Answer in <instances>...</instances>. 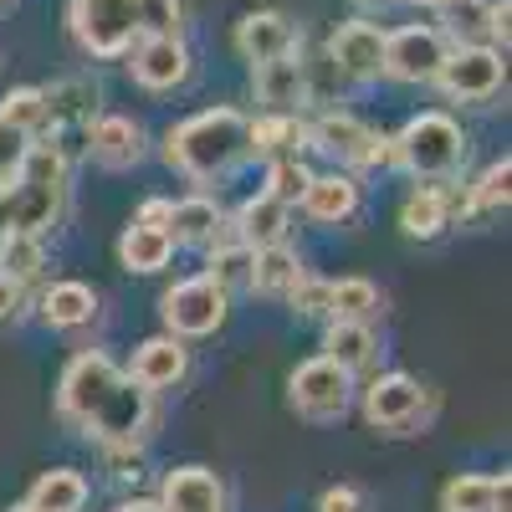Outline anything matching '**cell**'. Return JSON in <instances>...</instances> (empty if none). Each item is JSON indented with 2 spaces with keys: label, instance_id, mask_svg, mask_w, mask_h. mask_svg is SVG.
Listing matches in <instances>:
<instances>
[{
  "label": "cell",
  "instance_id": "6da1fadb",
  "mask_svg": "<svg viewBox=\"0 0 512 512\" xmlns=\"http://www.w3.org/2000/svg\"><path fill=\"white\" fill-rule=\"evenodd\" d=\"M154 390L103 354H77L57 384V415L98 441H139L154 420Z\"/></svg>",
  "mask_w": 512,
  "mask_h": 512
},
{
  "label": "cell",
  "instance_id": "7a4b0ae2",
  "mask_svg": "<svg viewBox=\"0 0 512 512\" xmlns=\"http://www.w3.org/2000/svg\"><path fill=\"white\" fill-rule=\"evenodd\" d=\"M241 159H251V118L236 113V108L195 113V118L175 123L164 134V164L200 180V185L231 175Z\"/></svg>",
  "mask_w": 512,
  "mask_h": 512
},
{
  "label": "cell",
  "instance_id": "3957f363",
  "mask_svg": "<svg viewBox=\"0 0 512 512\" xmlns=\"http://www.w3.org/2000/svg\"><path fill=\"white\" fill-rule=\"evenodd\" d=\"M67 205V159L52 144H31L21 169L0 180V241L16 231H52Z\"/></svg>",
  "mask_w": 512,
  "mask_h": 512
},
{
  "label": "cell",
  "instance_id": "277c9868",
  "mask_svg": "<svg viewBox=\"0 0 512 512\" xmlns=\"http://www.w3.org/2000/svg\"><path fill=\"white\" fill-rule=\"evenodd\" d=\"M395 159L410 169L415 180L425 185H441V180H456L461 164H466V134L461 123L446 118V113H420L400 128V139H390Z\"/></svg>",
  "mask_w": 512,
  "mask_h": 512
},
{
  "label": "cell",
  "instance_id": "5b68a950",
  "mask_svg": "<svg viewBox=\"0 0 512 512\" xmlns=\"http://www.w3.org/2000/svg\"><path fill=\"white\" fill-rule=\"evenodd\" d=\"M67 26L88 57H123L139 41V0H72Z\"/></svg>",
  "mask_w": 512,
  "mask_h": 512
},
{
  "label": "cell",
  "instance_id": "8992f818",
  "mask_svg": "<svg viewBox=\"0 0 512 512\" xmlns=\"http://www.w3.org/2000/svg\"><path fill=\"white\" fill-rule=\"evenodd\" d=\"M349 395H354V374L344 364H333L328 354L297 364L287 379V400L303 420H338L349 410Z\"/></svg>",
  "mask_w": 512,
  "mask_h": 512
},
{
  "label": "cell",
  "instance_id": "52a82bcc",
  "mask_svg": "<svg viewBox=\"0 0 512 512\" xmlns=\"http://www.w3.org/2000/svg\"><path fill=\"white\" fill-rule=\"evenodd\" d=\"M164 323L175 338H205V333H216L226 323V287L216 277H190V282H175L164 292V303H159Z\"/></svg>",
  "mask_w": 512,
  "mask_h": 512
},
{
  "label": "cell",
  "instance_id": "ba28073f",
  "mask_svg": "<svg viewBox=\"0 0 512 512\" xmlns=\"http://www.w3.org/2000/svg\"><path fill=\"white\" fill-rule=\"evenodd\" d=\"M502 77H507V62H502L497 47H456V52H446V62L436 72L441 93L456 98V103H487V98H497Z\"/></svg>",
  "mask_w": 512,
  "mask_h": 512
},
{
  "label": "cell",
  "instance_id": "9c48e42d",
  "mask_svg": "<svg viewBox=\"0 0 512 512\" xmlns=\"http://www.w3.org/2000/svg\"><path fill=\"white\" fill-rule=\"evenodd\" d=\"M446 52H451V47H446L441 26H400V31H384V77H395V82H436Z\"/></svg>",
  "mask_w": 512,
  "mask_h": 512
},
{
  "label": "cell",
  "instance_id": "30bf717a",
  "mask_svg": "<svg viewBox=\"0 0 512 512\" xmlns=\"http://www.w3.org/2000/svg\"><path fill=\"white\" fill-rule=\"evenodd\" d=\"M308 144H318L323 154L344 159V164H354V169L390 164V159H395L390 139H379L374 128H364V123L349 118V113H328V118H318V123L308 128Z\"/></svg>",
  "mask_w": 512,
  "mask_h": 512
},
{
  "label": "cell",
  "instance_id": "8fae6325",
  "mask_svg": "<svg viewBox=\"0 0 512 512\" xmlns=\"http://www.w3.org/2000/svg\"><path fill=\"white\" fill-rule=\"evenodd\" d=\"M123 57H128L134 82L149 88V93H169V88H180V82L190 77V47L180 36H139Z\"/></svg>",
  "mask_w": 512,
  "mask_h": 512
},
{
  "label": "cell",
  "instance_id": "7c38bea8",
  "mask_svg": "<svg viewBox=\"0 0 512 512\" xmlns=\"http://www.w3.org/2000/svg\"><path fill=\"white\" fill-rule=\"evenodd\" d=\"M420 410H425V390L410 374H384V379L369 384V395H364L369 425L374 431H390V436L410 431V425L420 420Z\"/></svg>",
  "mask_w": 512,
  "mask_h": 512
},
{
  "label": "cell",
  "instance_id": "4fadbf2b",
  "mask_svg": "<svg viewBox=\"0 0 512 512\" xmlns=\"http://www.w3.org/2000/svg\"><path fill=\"white\" fill-rule=\"evenodd\" d=\"M328 62L354 82L384 77V31L374 21H344L328 36Z\"/></svg>",
  "mask_w": 512,
  "mask_h": 512
},
{
  "label": "cell",
  "instance_id": "5bb4252c",
  "mask_svg": "<svg viewBox=\"0 0 512 512\" xmlns=\"http://www.w3.org/2000/svg\"><path fill=\"white\" fill-rule=\"evenodd\" d=\"M251 88L256 103H267V113H292L308 103V62H297L292 52L272 57V62H256L251 67Z\"/></svg>",
  "mask_w": 512,
  "mask_h": 512
},
{
  "label": "cell",
  "instance_id": "9a60e30c",
  "mask_svg": "<svg viewBox=\"0 0 512 512\" xmlns=\"http://www.w3.org/2000/svg\"><path fill=\"white\" fill-rule=\"evenodd\" d=\"M164 512H226V482L210 466H180L164 477Z\"/></svg>",
  "mask_w": 512,
  "mask_h": 512
},
{
  "label": "cell",
  "instance_id": "2e32d148",
  "mask_svg": "<svg viewBox=\"0 0 512 512\" xmlns=\"http://www.w3.org/2000/svg\"><path fill=\"white\" fill-rule=\"evenodd\" d=\"M88 154H93L103 169H134V164L144 159V128H139L134 118L108 113V118H98V123L88 128Z\"/></svg>",
  "mask_w": 512,
  "mask_h": 512
},
{
  "label": "cell",
  "instance_id": "e0dca14e",
  "mask_svg": "<svg viewBox=\"0 0 512 512\" xmlns=\"http://www.w3.org/2000/svg\"><path fill=\"white\" fill-rule=\"evenodd\" d=\"M297 47V31H292V21L282 16V11H251L241 26H236V52L256 67V62H272V57H282V52H292Z\"/></svg>",
  "mask_w": 512,
  "mask_h": 512
},
{
  "label": "cell",
  "instance_id": "ac0fdd59",
  "mask_svg": "<svg viewBox=\"0 0 512 512\" xmlns=\"http://www.w3.org/2000/svg\"><path fill=\"white\" fill-rule=\"evenodd\" d=\"M297 205H303V216L318 221V226H344L359 210V185L349 175H313Z\"/></svg>",
  "mask_w": 512,
  "mask_h": 512
},
{
  "label": "cell",
  "instance_id": "d6986e66",
  "mask_svg": "<svg viewBox=\"0 0 512 512\" xmlns=\"http://www.w3.org/2000/svg\"><path fill=\"white\" fill-rule=\"evenodd\" d=\"M185 369H190V354H185V344L175 333H164V338H149V344H139V354H134V374L144 390H169V384H180L185 379Z\"/></svg>",
  "mask_w": 512,
  "mask_h": 512
},
{
  "label": "cell",
  "instance_id": "ffe728a7",
  "mask_svg": "<svg viewBox=\"0 0 512 512\" xmlns=\"http://www.w3.org/2000/svg\"><path fill=\"white\" fill-rule=\"evenodd\" d=\"M441 36L456 47H492V0H441Z\"/></svg>",
  "mask_w": 512,
  "mask_h": 512
},
{
  "label": "cell",
  "instance_id": "44dd1931",
  "mask_svg": "<svg viewBox=\"0 0 512 512\" xmlns=\"http://www.w3.org/2000/svg\"><path fill=\"white\" fill-rule=\"evenodd\" d=\"M169 241L175 246H210L221 231V205L205 200V195H190L180 205H169Z\"/></svg>",
  "mask_w": 512,
  "mask_h": 512
},
{
  "label": "cell",
  "instance_id": "7402d4cb",
  "mask_svg": "<svg viewBox=\"0 0 512 512\" xmlns=\"http://www.w3.org/2000/svg\"><path fill=\"white\" fill-rule=\"evenodd\" d=\"M26 507L31 512H82L88 507V482H82V472H72V466H52V472L36 477Z\"/></svg>",
  "mask_w": 512,
  "mask_h": 512
},
{
  "label": "cell",
  "instance_id": "603a6c76",
  "mask_svg": "<svg viewBox=\"0 0 512 512\" xmlns=\"http://www.w3.org/2000/svg\"><path fill=\"white\" fill-rule=\"evenodd\" d=\"M323 349H328V359H333V364H344L349 374H359V369H369V364H374L379 338H374V328H369V323L333 318V323H328V338H323Z\"/></svg>",
  "mask_w": 512,
  "mask_h": 512
},
{
  "label": "cell",
  "instance_id": "cb8c5ba5",
  "mask_svg": "<svg viewBox=\"0 0 512 512\" xmlns=\"http://www.w3.org/2000/svg\"><path fill=\"white\" fill-rule=\"evenodd\" d=\"M93 313H98V297L82 282H57L41 292V318H47V328H82V323H93Z\"/></svg>",
  "mask_w": 512,
  "mask_h": 512
},
{
  "label": "cell",
  "instance_id": "d4e9b609",
  "mask_svg": "<svg viewBox=\"0 0 512 512\" xmlns=\"http://www.w3.org/2000/svg\"><path fill=\"white\" fill-rule=\"evenodd\" d=\"M451 226V195L446 190H415L400 210V231L410 241H436Z\"/></svg>",
  "mask_w": 512,
  "mask_h": 512
},
{
  "label": "cell",
  "instance_id": "484cf974",
  "mask_svg": "<svg viewBox=\"0 0 512 512\" xmlns=\"http://www.w3.org/2000/svg\"><path fill=\"white\" fill-rule=\"evenodd\" d=\"M236 236L246 241V246H272V241H282L287 236V205L277 200V195H256V200H246L241 205V216H236Z\"/></svg>",
  "mask_w": 512,
  "mask_h": 512
},
{
  "label": "cell",
  "instance_id": "4316f807",
  "mask_svg": "<svg viewBox=\"0 0 512 512\" xmlns=\"http://www.w3.org/2000/svg\"><path fill=\"white\" fill-rule=\"evenodd\" d=\"M169 256H175V241H169V231H154V226H128L123 241H118V262L128 272H159L169 267Z\"/></svg>",
  "mask_w": 512,
  "mask_h": 512
},
{
  "label": "cell",
  "instance_id": "83f0119b",
  "mask_svg": "<svg viewBox=\"0 0 512 512\" xmlns=\"http://www.w3.org/2000/svg\"><path fill=\"white\" fill-rule=\"evenodd\" d=\"M303 277V262H297V251L272 241V246H256V262H251V287L267 292V297H287V287Z\"/></svg>",
  "mask_w": 512,
  "mask_h": 512
},
{
  "label": "cell",
  "instance_id": "f1b7e54d",
  "mask_svg": "<svg viewBox=\"0 0 512 512\" xmlns=\"http://www.w3.org/2000/svg\"><path fill=\"white\" fill-rule=\"evenodd\" d=\"M41 98H47V123H88L98 108V88L82 77L52 82V88H41Z\"/></svg>",
  "mask_w": 512,
  "mask_h": 512
},
{
  "label": "cell",
  "instance_id": "f546056e",
  "mask_svg": "<svg viewBox=\"0 0 512 512\" xmlns=\"http://www.w3.org/2000/svg\"><path fill=\"white\" fill-rule=\"evenodd\" d=\"M384 313V297L369 277H344L328 292V318H354V323H374Z\"/></svg>",
  "mask_w": 512,
  "mask_h": 512
},
{
  "label": "cell",
  "instance_id": "4dcf8cb0",
  "mask_svg": "<svg viewBox=\"0 0 512 512\" xmlns=\"http://www.w3.org/2000/svg\"><path fill=\"white\" fill-rule=\"evenodd\" d=\"M297 144H308V128L292 113H267L251 123V154H297Z\"/></svg>",
  "mask_w": 512,
  "mask_h": 512
},
{
  "label": "cell",
  "instance_id": "1f68e13d",
  "mask_svg": "<svg viewBox=\"0 0 512 512\" xmlns=\"http://www.w3.org/2000/svg\"><path fill=\"white\" fill-rule=\"evenodd\" d=\"M41 267H47V251H41V236H31V231H16V236H6L0 241V277H11V282H36L41 277Z\"/></svg>",
  "mask_w": 512,
  "mask_h": 512
},
{
  "label": "cell",
  "instance_id": "d6a6232c",
  "mask_svg": "<svg viewBox=\"0 0 512 512\" xmlns=\"http://www.w3.org/2000/svg\"><path fill=\"white\" fill-rule=\"evenodd\" d=\"M251 262H256V246H246L241 236L216 246V256H210V277H216L226 292L231 287H251Z\"/></svg>",
  "mask_w": 512,
  "mask_h": 512
},
{
  "label": "cell",
  "instance_id": "836d02e7",
  "mask_svg": "<svg viewBox=\"0 0 512 512\" xmlns=\"http://www.w3.org/2000/svg\"><path fill=\"white\" fill-rule=\"evenodd\" d=\"M497 477H451L441 492V512H492Z\"/></svg>",
  "mask_w": 512,
  "mask_h": 512
},
{
  "label": "cell",
  "instance_id": "e575fe53",
  "mask_svg": "<svg viewBox=\"0 0 512 512\" xmlns=\"http://www.w3.org/2000/svg\"><path fill=\"white\" fill-rule=\"evenodd\" d=\"M308 180H313V169L297 159V154H282V159H272L267 195H277L282 205H297V200H303V190H308Z\"/></svg>",
  "mask_w": 512,
  "mask_h": 512
},
{
  "label": "cell",
  "instance_id": "d590c367",
  "mask_svg": "<svg viewBox=\"0 0 512 512\" xmlns=\"http://www.w3.org/2000/svg\"><path fill=\"white\" fill-rule=\"evenodd\" d=\"M0 118L26 128V134H36V128H47V98H41V88H16V93H6V103H0Z\"/></svg>",
  "mask_w": 512,
  "mask_h": 512
},
{
  "label": "cell",
  "instance_id": "8d00e7d4",
  "mask_svg": "<svg viewBox=\"0 0 512 512\" xmlns=\"http://www.w3.org/2000/svg\"><path fill=\"white\" fill-rule=\"evenodd\" d=\"M507 180H512V159H497L487 175L477 180V190H472V200H466V210H472V216H477V210H507V195H512Z\"/></svg>",
  "mask_w": 512,
  "mask_h": 512
},
{
  "label": "cell",
  "instance_id": "74e56055",
  "mask_svg": "<svg viewBox=\"0 0 512 512\" xmlns=\"http://www.w3.org/2000/svg\"><path fill=\"white\" fill-rule=\"evenodd\" d=\"M185 6L180 0H139V36H180Z\"/></svg>",
  "mask_w": 512,
  "mask_h": 512
},
{
  "label": "cell",
  "instance_id": "f35d334b",
  "mask_svg": "<svg viewBox=\"0 0 512 512\" xmlns=\"http://www.w3.org/2000/svg\"><path fill=\"white\" fill-rule=\"evenodd\" d=\"M328 292H333V282H323V277H297L292 287H287V297H292V313L297 318H328Z\"/></svg>",
  "mask_w": 512,
  "mask_h": 512
},
{
  "label": "cell",
  "instance_id": "ab89813d",
  "mask_svg": "<svg viewBox=\"0 0 512 512\" xmlns=\"http://www.w3.org/2000/svg\"><path fill=\"white\" fill-rule=\"evenodd\" d=\"M26 149H31V134H26V128H16V123L0 118V180L16 175L21 159H26Z\"/></svg>",
  "mask_w": 512,
  "mask_h": 512
},
{
  "label": "cell",
  "instance_id": "60d3db41",
  "mask_svg": "<svg viewBox=\"0 0 512 512\" xmlns=\"http://www.w3.org/2000/svg\"><path fill=\"white\" fill-rule=\"evenodd\" d=\"M21 313H26V287L11 282V277H0V328L16 323Z\"/></svg>",
  "mask_w": 512,
  "mask_h": 512
},
{
  "label": "cell",
  "instance_id": "b9f144b4",
  "mask_svg": "<svg viewBox=\"0 0 512 512\" xmlns=\"http://www.w3.org/2000/svg\"><path fill=\"white\" fill-rule=\"evenodd\" d=\"M318 512H359V492L354 487H328L323 502H318Z\"/></svg>",
  "mask_w": 512,
  "mask_h": 512
},
{
  "label": "cell",
  "instance_id": "7bdbcfd3",
  "mask_svg": "<svg viewBox=\"0 0 512 512\" xmlns=\"http://www.w3.org/2000/svg\"><path fill=\"white\" fill-rule=\"evenodd\" d=\"M507 16H512V0H492V47H502V52H507V36H512Z\"/></svg>",
  "mask_w": 512,
  "mask_h": 512
},
{
  "label": "cell",
  "instance_id": "ee69618b",
  "mask_svg": "<svg viewBox=\"0 0 512 512\" xmlns=\"http://www.w3.org/2000/svg\"><path fill=\"white\" fill-rule=\"evenodd\" d=\"M139 226L164 231V226H169V200H144V205H139Z\"/></svg>",
  "mask_w": 512,
  "mask_h": 512
},
{
  "label": "cell",
  "instance_id": "f6af8a7d",
  "mask_svg": "<svg viewBox=\"0 0 512 512\" xmlns=\"http://www.w3.org/2000/svg\"><path fill=\"white\" fill-rule=\"evenodd\" d=\"M507 507H512V477L502 472L497 477V492H492V512H507Z\"/></svg>",
  "mask_w": 512,
  "mask_h": 512
},
{
  "label": "cell",
  "instance_id": "bcb514c9",
  "mask_svg": "<svg viewBox=\"0 0 512 512\" xmlns=\"http://www.w3.org/2000/svg\"><path fill=\"white\" fill-rule=\"evenodd\" d=\"M118 512H164V507H159V502H123Z\"/></svg>",
  "mask_w": 512,
  "mask_h": 512
},
{
  "label": "cell",
  "instance_id": "7dc6e473",
  "mask_svg": "<svg viewBox=\"0 0 512 512\" xmlns=\"http://www.w3.org/2000/svg\"><path fill=\"white\" fill-rule=\"evenodd\" d=\"M405 6H441V0H405Z\"/></svg>",
  "mask_w": 512,
  "mask_h": 512
},
{
  "label": "cell",
  "instance_id": "c3c4849f",
  "mask_svg": "<svg viewBox=\"0 0 512 512\" xmlns=\"http://www.w3.org/2000/svg\"><path fill=\"white\" fill-rule=\"evenodd\" d=\"M359 6H379V0H359Z\"/></svg>",
  "mask_w": 512,
  "mask_h": 512
},
{
  "label": "cell",
  "instance_id": "681fc988",
  "mask_svg": "<svg viewBox=\"0 0 512 512\" xmlns=\"http://www.w3.org/2000/svg\"><path fill=\"white\" fill-rule=\"evenodd\" d=\"M11 512H31V507H11Z\"/></svg>",
  "mask_w": 512,
  "mask_h": 512
}]
</instances>
